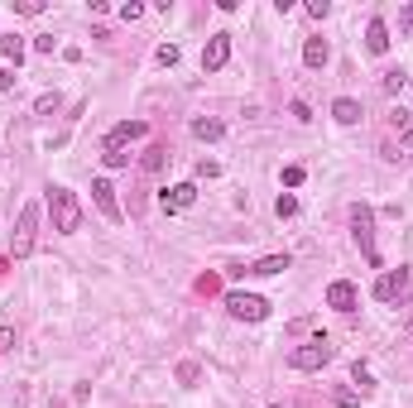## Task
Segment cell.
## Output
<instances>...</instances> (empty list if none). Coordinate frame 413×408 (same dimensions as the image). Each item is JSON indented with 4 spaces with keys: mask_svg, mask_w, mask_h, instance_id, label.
Wrapping results in <instances>:
<instances>
[{
    "mask_svg": "<svg viewBox=\"0 0 413 408\" xmlns=\"http://www.w3.org/2000/svg\"><path fill=\"white\" fill-rule=\"evenodd\" d=\"M327 58H331L327 39H307V44H303V63H307V68H327Z\"/></svg>",
    "mask_w": 413,
    "mask_h": 408,
    "instance_id": "cell-16",
    "label": "cell"
},
{
    "mask_svg": "<svg viewBox=\"0 0 413 408\" xmlns=\"http://www.w3.org/2000/svg\"><path fill=\"white\" fill-rule=\"evenodd\" d=\"M15 82H20V77H15V68H0V91H10Z\"/></svg>",
    "mask_w": 413,
    "mask_h": 408,
    "instance_id": "cell-34",
    "label": "cell"
},
{
    "mask_svg": "<svg viewBox=\"0 0 413 408\" xmlns=\"http://www.w3.org/2000/svg\"><path fill=\"white\" fill-rule=\"evenodd\" d=\"M15 15H44V0H15Z\"/></svg>",
    "mask_w": 413,
    "mask_h": 408,
    "instance_id": "cell-29",
    "label": "cell"
},
{
    "mask_svg": "<svg viewBox=\"0 0 413 408\" xmlns=\"http://www.w3.org/2000/svg\"><path fill=\"white\" fill-rule=\"evenodd\" d=\"M307 15H312V20H327L331 5H327V0H307Z\"/></svg>",
    "mask_w": 413,
    "mask_h": 408,
    "instance_id": "cell-30",
    "label": "cell"
},
{
    "mask_svg": "<svg viewBox=\"0 0 413 408\" xmlns=\"http://www.w3.org/2000/svg\"><path fill=\"white\" fill-rule=\"evenodd\" d=\"M303 168H298V163H288V168H284V188H303Z\"/></svg>",
    "mask_w": 413,
    "mask_h": 408,
    "instance_id": "cell-23",
    "label": "cell"
},
{
    "mask_svg": "<svg viewBox=\"0 0 413 408\" xmlns=\"http://www.w3.org/2000/svg\"><path fill=\"white\" fill-rule=\"evenodd\" d=\"M217 173H221V163H212V159L197 163V178H217Z\"/></svg>",
    "mask_w": 413,
    "mask_h": 408,
    "instance_id": "cell-33",
    "label": "cell"
},
{
    "mask_svg": "<svg viewBox=\"0 0 413 408\" xmlns=\"http://www.w3.org/2000/svg\"><path fill=\"white\" fill-rule=\"evenodd\" d=\"M293 264L288 255H265V260H255V264H246V269H231V274H255V279H269V274H284Z\"/></svg>",
    "mask_w": 413,
    "mask_h": 408,
    "instance_id": "cell-12",
    "label": "cell"
},
{
    "mask_svg": "<svg viewBox=\"0 0 413 408\" xmlns=\"http://www.w3.org/2000/svg\"><path fill=\"white\" fill-rule=\"evenodd\" d=\"M360 115H365V110H360L356 96H336V101H331V120H336V125H360Z\"/></svg>",
    "mask_w": 413,
    "mask_h": 408,
    "instance_id": "cell-14",
    "label": "cell"
},
{
    "mask_svg": "<svg viewBox=\"0 0 413 408\" xmlns=\"http://www.w3.org/2000/svg\"><path fill=\"white\" fill-rule=\"evenodd\" d=\"M274 212H279V217H298V197H293V192H279Z\"/></svg>",
    "mask_w": 413,
    "mask_h": 408,
    "instance_id": "cell-22",
    "label": "cell"
},
{
    "mask_svg": "<svg viewBox=\"0 0 413 408\" xmlns=\"http://www.w3.org/2000/svg\"><path fill=\"white\" fill-rule=\"evenodd\" d=\"M34 49H39V53H53L58 39H53V34H39V39H34Z\"/></svg>",
    "mask_w": 413,
    "mask_h": 408,
    "instance_id": "cell-32",
    "label": "cell"
},
{
    "mask_svg": "<svg viewBox=\"0 0 413 408\" xmlns=\"http://www.w3.org/2000/svg\"><path fill=\"white\" fill-rule=\"evenodd\" d=\"M389 44H394V39H389V25L380 20V15H375V20L365 25V49L380 58V53H389Z\"/></svg>",
    "mask_w": 413,
    "mask_h": 408,
    "instance_id": "cell-13",
    "label": "cell"
},
{
    "mask_svg": "<svg viewBox=\"0 0 413 408\" xmlns=\"http://www.w3.org/2000/svg\"><path fill=\"white\" fill-rule=\"evenodd\" d=\"M197 202V183H173V188L159 192V207L164 212H183V207H193Z\"/></svg>",
    "mask_w": 413,
    "mask_h": 408,
    "instance_id": "cell-7",
    "label": "cell"
},
{
    "mask_svg": "<svg viewBox=\"0 0 413 408\" xmlns=\"http://www.w3.org/2000/svg\"><path fill=\"white\" fill-rule=\"evenodd\" d=\"M331 408H360V394H351V389H336Z\"/></svg>",
    "mask_w": 413,
    "mask_h": 408,
    "instance_id": "cell-25",
    "label": "cell"
},
{
    "mask_svg": "<svg viewBox=\"0 0 413 408\" xmlns=\"http://www.w3.org/2000/svg\"><path fill=\"white\" fill-rule=\"evenodd\" d=\"M226 312L241 317V322H265L269 317V302L260 298V293H241L236 288V293H226Z\"/></svg>",
    "mask_w": 413,
    "mask_h": 408,
    "instance_id": "cell-5",
    "label": "cell"
},
{
    "mask_svg": "<svg viewBox=\"0 0 413 408\" xmlns=\"http://www.w3.org/2000/svg\"><path fill=\"white\" fill-rule=\"evenodd\" d=\"M193 135L202 139V144H217V139L226 135V125H221L217 115H197V120H193Z\"/></svg>",
    "mask_w": 413,
    "mask_h": 408,
    "instance_id": "cell-15",
    "label": "cell"
},
{
    "mask_svg": "<svg viewBox=\"0 0 413 408\" xmlns=\"http://www.w3.org/2000/svg\"><path fill=\"white\" fill-rule=\"evenodd\" d=\"M351 236H356V245H360V255L380 269V255H375V212L365 207V202H356L351 207Z\"/></svg>",
    "mask_w": 413,
    "mask_h": 408,
    "instance_id": "cell-3",
    "label": "cell"
},
{
    "mask_svg": "<svg viewBox=\"0 0 413 408\" xmlns=\"http://www.w3.org/2000/svg\"><path fill=\"white\" fill-rule=\"evenodd\" d=\"M231 58V34H212L207 49H202V72H221Z\"/></svg>",
    "mask_w": 413,
    "mask_h": 408,
    "instance_id": "cell-6",
    "label": "cell"
},
{
    "mask_svg": "<svg viewBox=\"0 0 413 408\" xmlns=\"http://www.w3.org/2000/svg\"><path fill=\"white\" fill-rule=\"evenodd\" d=\"M331 355H336V346H331L327 336H312L307 346L288 351V365L293 370H322V365H331Z\"/></svg>",
    "mask_w": 413,
    "mask_h": 408,
    "instance_id": "cell-4",
    "label": "cell"
},
{
    "mask_svg": "<svg viewBox=\"0 0 413 408\" xmlns=\"http://www.w3.org/2000/svg\"><path fill=\"white\" fill-rule=\"evenodd\" d=\"M409 82H413V77H409Z\"/></svg>",
    "mask_w": 413,
    "mask_h": 408,
    "instance_id": "cell-36",
    "label": "cell"
},
{
    "mask_svg": "<svg viewBox=\"0 0 413 408\" xmlns=\"http://www.w3.org/2000/svg\"><path fill=\"white\" fill-rule=\"evenodd\" d=\"M404 82H409V72H404V68H389L385 77H380V87H385L389 96H394V91H404Z\"/></svg>",
    "mask_w": 413,
    "mask_h": 408,
    "instance_id": "cell-19",
    "label": "cell"
},
{
    "mask_svg": "<svg viewBox=\"0 0 413 408\" xmlns=\"http://www.w3.org/2000/svg\"><path fill=\"white\" fill-rule=\"evenodd\" d=\"M91 202H96V212H101L106 221H120V202H115L110 178H96V183H91Z\"/></svg>",
    "mask_w": 413,
    "mask_h": 408,
    "instance_id": "cell-8",
    "label": "cell"
},
{
    "mask_svg": "<svg viewBox=\"0 0 413 408\" xmlns=\"http://www.w3.org/2000/svg\"><path fill=\"white\" fill-rule=\"evenodd\" d=\"M34 241H39V202L20 207V221L10 231V260H29L34 255Z\"/></svg>",
    "mask_w": 413,
    "mask_h": 408,
    "instance_id": "cell-2",
    "label": "cell"
},
{
    "mask_svg": "<svg viewBox=\"0 0 413 408\" xmlns=\"http://www.w3.org/2000/svg\"><path fill=\"white\" fill-rule=\"evenodd\" d=\"M15 346V326H0V351H10Z\"/></svg>",
    "mask_w": 413,
    "mask_h": 408,
    "instance_id": "cell-35",
    "label": "cell"
},
{
    "mask_svg": "<svg viewBox=\"0 0 413 408\" xmlns=\"http://www.w3.org/2000/svg\"><path fill=\"white\" fill-rule=\"evenodd\" d=\"M399 34H404V39H413V0L399 10Z\"/></svg>",
    "mask_w": 413,
    "mask_h": 408,
    "instance_id": "cell-26",
    "label": "cell"
},
{
    "mask_svg": "<svg viewBox=\"0 0 413 408\" xmlns=\"http://www.w3.org/2000/svg\"><path fill=\"white\" fill-rule=\"evenodd\" d=\"M58 106H63V96H58V91H44V96L34 101V110H39V115H53Z\"/></svg>",
    "mask_w": 413,
    "mask_h": 408,
    "instance_id": "cell-21",
    "label": "cell"
},
{
    "mask_svg": "<svg viewBox=\"0 0 413 408\" xmlns=\"http://www.w3.org/2000/svg\"><path fill=\"white\" fill-rule=\"evenodd\" d=\"M49 212H53V231L58 236H77L82 231V202H77V192L68 188H49Z\"/></svg>",
    "mask_w": 413,
    "mask_h": 408,
    "instance_id": "cell-1",
    "label": "cell"
},
{
    "mask_svg": "<svg viewBox=\"0 0 413 408\" xmlns=\"http://www.w3.org/2000/svg\"><path fill=\"white\" fill-rule=\"evenodd\" d=\"M404 288H409V269H389V274L375 279V298H380V302H394Z\"/></svg>",
    "mask_w": 413,
    "mask_h": 408,
    "instance_id": "cell-9",
    "label": "cell"
},
{
    "mask_svg": "<svg viewBox=\"0 0 413 408\" xmlns=\"http://www.w3.org/2000/svg\"><path fill=\"white\" fill-rule=\"evenodd\" d=\"M154 58H159V68H173V63H178V44H164Z\"/></svg>",
    "mask_w": 413,
    "mask_h": 408,
    "instance_id": "cell-28",
    "label": "cell"
},
{
    "mask_svg": "<svg viewBox=\"0 0 413 408\" xmlns=\"http://www.w3.org/2000/svg\"><path fill=\"white\" fill-rule=\"evenodd\" d=\"M197 375H202L197 360H183V365H178V384H197Z\"/></svg>",
    "mask_w": 413,
    "mask_h": 408,
    "instance_id": "cell-24",
    "label": "cell"
},
{
    "mask_svg": "<svg viewBox=\"0 0 413 408\" xmlns=\"http://www.w3.org/2000/svg\"><path fill=\"white\" fill-rule=\"evenodd\" d=\"M144 135H149V125H144V120H120V125L106 135V149H125L130 139H144Z\"/></svg>",
    "mask_w": 413,
    "mask_h": 408,
    "instance_id": "cell-10",
    "label": "cell"
},
{
    "mask_svg": "<svg viewBox=\"0 0 413 408\" xmlns=\"http://www.w3.org/2000/svg\"><path fill=\"white\" fill-rule=\"evenodd\" d=\"M351 384H356L360 394H370V389H375V380H370V370H365L360 360H356V365H351Z\"/></svg>",
    "mask_w": 413,
    "mask_h": 408,
    "instance_id": "cell-20",
    "label": "cell"
},
{
    "mask_svg": "<svg viewBox=\"0 0 413 408\" xmlns=\"http://www.w3.org/2000/svg\"><path fill=\"white\" fill-rule=\"evenodd\" d=\"M139 15H144V5H139V0H130V5H120V20H125V25H130V20H139Z\"/></svg>",
    "mask_w": 413,
    "mask_h": 408,
    "instance_id": "cell-31",
    "label": "cell"
},
{
    "mask_svg": "<svg viewBox=\"0 0 413 408\" xmlns=\"http://www.w3.org/2000/svg\"><path fill=\"white\" fill-rule=\"evenodd\" d=\"M164 159H168V144H149V149H144V159H139V168H144V173H159Z\"/></svg>",
    "mask_w": 413,
    "mask_h": 408,
    "instance_id": "cell-18",
    "label": "cell"
},
{
    "mask_svg": "<svg viewBox=\"0 0 413 408\" xmlns=\"http://www.w3.org/2000/svg\"><path fill=\"white\" fill-rule=\"evenodd\" d=\"M356 283H351V279H336V283H331L327 288V307H336V312H351V307H356Z\"/></svg>",
    "mask_w": 413,
    "mask_h": 408,
    "instance_id": "cell-11",
    "label": "cell"
},
{
    "mask_svg": "<svg viewBox=\"0 0 413 408\" xmlns=\"http://www.w3.org/2000/svg\"><path fill=\"white\" fill-rule=\"evenodd\" d=\"M0 58H5V68H10V63L20 68V58H25V39H20V34H5V39H0Z\"/></svg>",
    "mask_w": 413,
    "mask_h": 408,
    "instance_id": "cell-17",
    "label": "cell"
},
{
    "mask_svg": "<svg viewBox=\"0 0 413 408\" xmlns=\"http://www.w3.org/2000/svg\"><path fill=\"white\" fill-rule=\"evenodd\" d=\"M101 159H106V168H125V163H130V154H125V149H106Z\"/></svg>",
    "mask_w": 413,
    "mask_h": 408,
    "instance_id": "cell-27",
    "label": "cell"
}]
</instances>
